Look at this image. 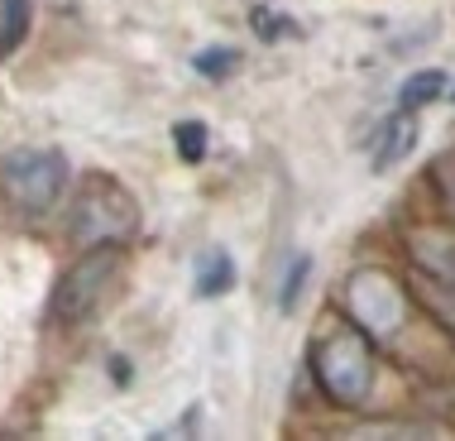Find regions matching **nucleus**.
Wrapping results in <instances>:
<instances>
[{
	"mask_svg": "<svg viewBox=\"0 0 455 441\" xmlns=\"http://www.w3.org/2000/svg\"><path fill=\"white\" fill-rule=\"evenodd\" d=\"M312 269H316V260L307 250H298L288 260V269H283V278H278V312L283 317H292L302 308V298H307V284H312Z\"/></svg>",
	"mask_w": 455,
	"mask_h": 441,
	"instance_id": "obj_11",
	"label": "nucleus"
},
{
	"mask_svg": "<svg viewBox=\"0 0 455 441\" xmlns=\"http://www.w3.org/2000/svg\"><path fill=\"white\" fill-rule=\"evenodd\" d=\"M110 379H120V384H130V365H125V355H110Z\"/></svg>",
	"mask_w": 455,
	"mask_h": 441,
	"instance_id": "obj_16",
	"label": "nucleus"
},
{
	"mask_svg": "<svg viewBox=\"0 0 455 441\" xmlns=\"http://www.w3.org/2000/svg\"><path fill=\"white\" fill-rule=\"evenodd\" d=\"M34 10H39V0H0V63H10L24 48L34 29Z\"/></svg>",
	"mask_w": 455,
	"mask_h": 441,
	"instance_id": "obj_10",
	"label": "nucleus"
},
{
	"mask_svg": "<svg viewBox=\"0 0 455 441\" xmlns=\"http://www.w3.org/2000/svg\"><path fill=\"white\" fill-rule=\"evenodd\" d=\"M254 34L274 44V39H283V34H298V24L283 20V10H254Z\"/></svg>",
	"mask_w": 455,
	"mask_h": 441,
	"instance_id": "obj_15",
	"label": "nucleus"
},
{
	"mask_svg": "<svg viewBox=\"0 0 455 441\" xmlns=\"http://www.w3.org/2000/svg\"><path fill=\"white\" fill-rule=\"evenodd\" d=\"M68 212V245L72 250H92V245H134L144 226L140 197L106 168H87L72 178V192L63 202Z\"/></svg>",
	"mask_w": 455,
	"mask_h": 441,
	"instance_id": "obj_4",
	"label": "nucleus"
},
{
	"mask_svg": "<svg viewBox=\"0 0 455 441\" xmlns=\"http://www.w3.org/2000/svg\"><path fill=\"white\" fill-rule=\"evenodd\" d=\"M408 254L417 274H432L455 284V220L451 216H432L422 226L408 230Z\"/></svg>",
	"mask_w": 455,
	"mask_h": 441,
	"instance_id": "obj_6",
	"label": "nucleus"
},
{
	"mask_svg": "<svg viewBox=\"0 0 455 441\" xmlns=\"http://www.w3.org/2000/svg\"><path fill=\"white\" fill-rule=\"evenodd\" d=\"M307 374L312 389L331 408L350 413V418H369L379 403V379H384V360L374 336H364L346 312H326L307 336Z\"/></svg>",
	"mask_w": 455,
	"mask_h": 441,
	"instance_id": "obj_1",
	"label": "nucleus"
},
{
	"mask_svg": "<svg viewBox=\"0 0 455 441\" xmlns=\"http://www.w3.org/2000/svg\"><path fill=\"white\" fill-rule=\"evenodd\" d=\"M432 182H436V197H441V206H446V216L455 220V154L436 158V168H432Z\"/></svg>",
	"mask_w": 455,
	"mask_h": 441,
	"instance_id": "obj_14",
	"label": "nucleus"
},
{
	"mask_svg": "<svg viewBox=\"0 0 455 441\" xmlns=\"http://www.w3.org/2000/svg\"><path fill=\"white\" fill-rule=\"evenodd\" d=\"M130 278V245H92L77 250L72 264L58 274L48 293V326L53 331H87L120 302Z\"/></svg>",
	"mask_w": 455,
	"mask_h": 441,
	"instance_id": "obj_3",
	"label": "nucleus"
},
{
	"mask_svg": "<svg viewBox=\"0 0 455 441\" xmlns=\"http://www.w3.org/2000/svg\"><path fill=\"white\" fill-rule=\"evenodd\" d=\"M235 278H240L235 254L220 250V245H206L192 264V298H202V302L230 298V293H235Z\"/></svg>",
	"mask_w": 455,
	"mask_h": 441,
	"instance_id": "obj_8",
	"label": "nucleus"
},
{
	"mask_svg": "<svg viewBox=\"0 0 455 441\" xmlns=\"http://www.w3.org/2000/svg\"><path fill=\"white\" fill-rule=\"evenodd\" d=\"M336 312H346L364 336H374L388 360H403L417 331L432 326L427 312L417 308L408 278H398L384 264H355L336 288Z\"/></svg>",
	"mask_w": 455,
	"mask_h": 441,
	"instance_id": "obj_2",
	"label": "nucleus"
},
{
	"mask_svg": "<svg viewBox=\"0 0 455 441\" xmlns=\"http://www.w3.org/2000/svg\"><path fill=\"white\" fill-rule=\"evenodd\" d=\"M446 101H455V77H451V87H446Z\"/></svg>",
	"mask_w": 455,
	"mask_h": 441,
	"instance_id": "obj_17",
	"label": "nucleus"
},
{
	"mask_svg": "<svg viewBox=\"0 0 455 441\" xmlns=\"http://www.w3.org/2000/svg\"><path fill=\"white\" fill-rule=\"evenodd\" d=\"M422 120H417V110H403V106H393L388 116H384V125H379L374 134V173H393L398 164H408L412 149H417V140H422Z\"/></svg>",
	"mask_w": 455,
	"mask_h": 441,
	"instance_id": "obj_7",
	"label": "nucleus"
},
{
	"mask_svg": "<svg viewBox=\"0 0 455 441\" xmlns=\"http://www.w3.org/2000/svg\"><path fill=\"white\" fill-rule=\"evenodd\" d=\"M446 87H451L446 68H417V72H408V77L398 82V106H403V110H417V116H422L427 106L446 101Z\"/></svg>",
	"mask_w": 455,
	"mask_h": 441,
	"instance_id": "obj_9",
	"label": "nucleus"
},
{
	"mask_svg": "<svg viewBox=\"0 0 455 441\" xmlns=\"http://www.w3.org/2000/svg\"><path fill=\"white\" fill-rule=\"evenodd\" d=\"M192 72H196V77H206V82L235 77V72H240V48H230V44H206L202 53H192Z\"/></svg>",
	"mask_w": 455,
	"mask_h": 441,
	"instance_id": "obj_13",
	"label": "nucleus"
},
{
	"mask_svg": "<svg viewBox=\"0 0 455 441\" xmlns=\"http://www.w3.org/2000/svg\"><path fill=\"white\" fill-rule=\"evenodd\" d=\"M173 154H178V164H206V154H212V130H206V120H178L173 125Z\"/></svg>",
	"mask_w": 455,
	"mask_h": 441,
	"instance_id": "obj_12",
	"label": "nucleus"
},
{
	"mask_svg": "<svg viewBox=\"0 0 455 441\" xmlns=\"http://www.w3.org/2000/svg\"><path fill=\"white\" fill-rule=\"evenodd\" d=\"M72 164L53 144H20L0 154V202L20 220H48L72 192Z\"/></svg>",
	"mask_w": 455,
	"mask_h": 441,
	"instance_id": "obj_5",
	"label": "nucleus"
}]
</instances>
